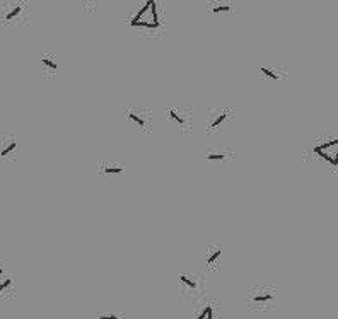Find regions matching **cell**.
<instances>
[{
  "instance_id": "cell-1",
  "label": "cell",
  "mask_w": 338,
  "mask_h": 319,
  "mask_svg": "<svg viewBox=\"0 0 338 319\" xmlns=\"http://www.w3.org/2000/svg\"><path fill=\"white\" fill-rule=\"evenodd\" d=\"M133 28H145V29H159V12H157V2L156 0H147L144 7L137 12L135 17L130 21Z\"/></svg>"
},
{
  "instance_id": "cell-16",
  "label": "cell",
  "mask_w": 338,
  "mask_h": 319,
  "mask_svg": "<svg viewBox=\"0 0 338 319\" xmlns=\"http://www.w3.org/2000/svg\"><path fill=\"white\" fill-rule=\"evenodd\" d=\"M231 5H227V4H224V5H215V7H212V12L214 14H219V12H229L231 11Z\"/></svg>"
},
{
  "instance_id": "cell-19",
  "label": "cell",
  "mask_w": 338,
  "mask_h": 319,
  "mask_svg": "<svg viewBox=\"0 0 338 319\" xmlns=\"http://www.w3.org/2000/svg\"><path fill=\"white\" fill-rule=\"evenodd\" d=\"M87 2H94V0H87Z\"/></svg>"
},
{
  "instance_id": "cell-6",
  "label": "cell",
  "mask_w": 338,
  "mask_h": 319,
  "mask_svg": "<svg viewBox=\"0 0 338 319\" xmlns=\"http://www.w3.org/2000/svg\"><path fill=\"white\" fill-rule=\"evenodd\" d=\"M16 147H17V142L16 139H4V144H2V150H0V156L2 157H9L14 154Z\"/></svg>"
},
{
  "instance_id": "cell-10",
  "label": "cell",
  "mask_w": 338,
  "mask_h": 319,
  "mask_svg": "<svg viewBox=\"0 0 338 319\" xmlns=\"http://www.w3.org/2000/svg\"><path fill=\"white\" fill-rule=\"evenodd\" d=\"M221 255H222L221 249H214V251H212L209 256H207V265H210V266L217 265V261H219V258H221Z\"/></svg>"
},
{
  "instance_id": "cell-15",
  "label": "cell",
  "mask_w": 338,
  "mask_h": 319,
  "mask_svg": "<svg viewBox=\"0 0 338 319\" xmlns=\"http://www.w3.org/2000/svg\"><path fill=\"white\" fill-rule=\"evenodd\" d=\"M179 280H181V284H185L188 288H192V290H195V288H196V282L190 280V278L185 277V275H181V277H179Z\"/></svg>"
},
{
  "instance_id": "cell-11",
  "label": "cell",
  "mask_w": 338,
  "mask_h": 319,
  "mask_svg": "<svg viewBox=\"0 0 338 319\" xmlns=\"http://www.w3.org/2000/svg\"><path fill=\"white\" fill-rule=\"evenodd\" d=\"M43 67H47L48 70L51 72V74L58 70V64L53 60V58H50V57H45V58H43Z\"/></svg>"
},
{
  "instance_id": "cell-8",
  "label": "cell",
  "mask_w": 338,
  "mask_h": 319,
  "mask_svg": "<svg viewBox=\"0 0 338 319\" xmlns=\"http://www.w3.org/2000/svg\"><path fill=\"white\" fill-rule=\"evenodd\" d=\"M125 167L123 166H111V164H106V166L101 167V173L104 174H121Z\"/></svg>"
},
{
  "instance_id": "cell-7",
  "label": "cell",
  "mask_w": 338,
  "mask_h": 319,
  "mask_svg": "<svg viewBox=\"0 0 338 319\" xmlns=\"http://www.w3.org/2000/svg\"><path fill=\"white\" fill-rule=\"evenodd\" d=\"M167 114H169V118H171V120H175L178 125H181V127H185L186 120H185V116H183L181 111H179V110H169V111H167Z\"/></svg>"
},
{
  "instance_id": "cell-12",
  "label": "cell",
  "mask_w": 338,
  "mask_h": 319,
  "mask_svg": "<svg viewBox=\"0 0 338 319\" xmlns=\"http://www.w3.org/2000/svg\"><path fill=\"white\" fill-rule=\"evenodd\" d=\"M11 288H12V278L11 277L4 278V282L0 280V294H4V292L11 290Z\"/></svg>"
},
{
  "instance_id": "cell-5",
  "label": "cell",
  "mask_w": 338,
  "mask_h": 319,
  "mask_svg": "<svg viewBox=\"0 0 338 319\" xmlns=\"http://www.w3.org/2000/svg\"><path fill=\"white\" fill-rule=\"evenodd\" d=\"M209 116H210L209 128H210V130H217V128L222 125V121H224L225 118H227V113H225V111H222V110H219L217 113L209 114Z\"/></svg>"
},
{
  "instance_id": "cell-14",
  "label": "cell",
  "mask_w": 338,
  "mask_h": 319,
  "mask_svg": "<svg viewBox=\"0 0 338 319\" xmlns=\"http://www.w3.org/2000/svg\"><path fill=\"white\" fill-rule=\"evenodd\" d=\"M207 159L209 160H222V159H225V152H209L207 154Z\"/></svg>"
},
{
  "instance_id": "cell-13",
  "label": "cell",
  "mask_w": 338,
  "mask_h": 319,
  "mask_svg": "<svg viewBox=\"0 0 338 319\" xmlns=\"http://www.w3.org/2000/svg\"><path fill=\"white\" fill-rule=\"evenodd\" d=\"M261 74H263L265 77L272 79V80H278V79H280V75H278V74H275V72L272 70V68H267V67H263V68H261Z\"/></svg>"
},
{
  "instance_id": "cell-17",
  "label": "cell",
  "mask_w": 338,
  "mask_h": 319,
  "mask_svg": "<svg viewBox=\"0 0 338 319\" xmlns=\"http://www.w3.org/2000/svg\"><path fill=\"white\" fill-rule=\"evenodd\" d=\"M97 319H120V318L116 314H101L97 316Z\"/></svg>"
},
{
  "instance_id": "cell-18",
  "label": "cell",
  "mask_w": 338,
  "mask_h": 319,
  "mask_svg": "<svg viewBox=\"0 0 338 319\" xmlns=\"http://www.w3.org/2000/svg\"><path fill=\"white\" fill-rule=\"evenodd\" d=\"M2 273H4V271H2V268H0V280H2Z\"/></svg>"
},
{
  "instance_id": "cell-4",
  "label": "cell",
  "mask_w": 338,
  "mask_h": 319,
  "mask_svg": "<svg viewBox=\"0 0 338 319\" xmlns=\"http://www.w3.org/2000/svg\"><path fill=\"white\" fill-rule=\"evenodd\" d=\"M274 299H275V295L272 294V292L263 290V294H261V290L251 292V294H249V304H253V305L255 304H272Z\"/></svg>"
},
{
  "instance_id": "cell-9",
  "label": "cell",
  "mask_w": 338,
  "mask_h": 319,
  "mask_svg": "<svg viewBox=\"0 0 338 319\" xmlns=\"http://www.w3.org/2000/svg\"><path fill=\"white\" fill-rule=\"evenodd\" d=\"M129 118H130V120H132L135 125H139V127H145V125H147L145 118H144L142 114L135 113V111H130V113H129Z\"/></svg>"
},
{
  "instance_id": "cell-2",
  "label": "cell",
  "mask_w": 338,
  "mask_h": 319,
  "mask_svg": "<svg viewBox=\"0 0 338 319\" xmlns=\"http://www.w3.org/2000/svg\"><path fill=\"white\" fill-rule=\"evenodd\" d=\"M314 154H318L321 159L328 160L333 166H338V139L323 144V145L314 147Z\"/></svg>"
},
{
  "instance_id": "cell-3",
  "label": "cell",
  "mask_w": 338,
  "mask_h": 319,
  "mask_svg": "<svg viewBox=\"0 0 338 319\" xmlns=\"http://www.w3.org/2000/svg\"><path fill=\"white\" fill-rule=\"evenodd\" d=\"M22 12H24V5H22V2L12 0V2L4 4L2 19H4V22H16L22 16Z\"/></svg>"
}]
</instances>
